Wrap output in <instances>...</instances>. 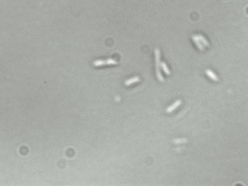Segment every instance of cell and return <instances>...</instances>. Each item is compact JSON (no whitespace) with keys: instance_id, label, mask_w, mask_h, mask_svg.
<instances>
[{"instance_id":"cell-2","label":"cell","mask_w":248,"mask_h":186,"mask_svg":"<svg viewBox=\"0 0 248 186\" xmlns=\"http://www.w3.org/2000/svg\"><path fill=\"white\" fill-rule=\"evenodd\" d=\"M181 104V100H176L173 105H171L170 106H169L167 108V113H171L173 112L174 110H175Z\"/></svg>"},{"instance_id":"cell-6","label":"cell","mask_w":248,"mask_h":186,"mask_svg":"<svg viewBox=\"0 0 248 186\" xmlns=\"http://www.w3.org/2000/svg\"><path fill=\"white\" fill-rule=\"evenodd\" d=\"M196 36H197V38H198V39L199 40V42H201V44H202L204 47H210L209 42H208L207 41V39H205L202 35L198 34V35H196Z\"/></svg>"},{"instance_id":"cell-8","label":"cell","mask_w":248,"mask_h":186,"mask_svg":"<svg viewBox=\"0 0 248 186\" xmlns=\"http://www.w3.org/2000/svg\"><path fill=\"white\" fill-rule=\"evenodd\" d=\"M106 65V61L103 60H97L93 62V65L94 66H102Z\"/></svg>"},{"instance_id":"cell-11","label":"cell","mask_w":248,"mask_h":186,"mask_svg":"<svg viewBox=\"0 0 248 186\" xmlns=\"http://www.w3.org/2000/svg\"><path fill=\"white\" fill-rule=\"evenodd\" d=\"M174 143H175V144H178V143H185V142H186V139H175V140H174Z\"/></svg>"},{"instance_id":"cell-9","label":"cell","mask_w":248,"mask_h":186,"mask_svg":"<svg viewBox=\"0 0 248 186\" xmlns=\"http://www.w3.org/2000/svg\"><path fill=\"white\" fill-rule=\"evenodd\" d=\"M106 61V65H116L118 64V62L112 58H108L107 60L105 61Z\"/></svg>"},{"instance_id":"cell-3","label":"cell","mask_w":248,"mask_h":186,"mask_svg":"<svg viewBox=\"0 0 248 186\" xmlns=\"http://www.w3.org/2000/svg\"><path fill=\"white\" fill-rule=\"evenodd\" d=\"M140 82V78L138 76H135V77L130 78V79L126 80L124 82V84L126 86H130V85L133 84H135L136 82Z\"/></svg>"},{"instance_id":"cell-10","label":"cell","mask_w":248,"mask_h":186,"mask_svg":"<svg viewBox=\"0 0 248 186\" xmlns=\"http://www.w3.org/2000/svg\"><path fill=\"white\" fill-rule=\"evenodd\" d=\"M156 74L157 79H158L159 80L160 82H163L164 81V77H163V76H162V73H161L160 71H156Z\"/></svg>"},{"instance_id":"cell-1","label":"cell","mask_w":248,"mask_h":186,"mask_svg":"<svg viewBox=\"0 0 248 186\" xmlns=\"http://www.w3.org/2000/svg\"><path fill=\"white\" fill-rule=\"evenodd\" d=\"M154 55H155V65H156V71H160V52L159 49L154 50Z\"/></svg>"},{"instance_id":"cell-7","label":"cell","mask_w":248,"mask_h":186,"mask_svg":"<svg viewBox=\"0 0 248 186\" xmlns=\"http://www.w3.org/2000/svg\"><path fill=\"white\" fill-rule=\"evenodd\" d=\"M160 66L162 68V69L164 71V72L167 74V75H170V71L168 68L167 64L164 62H160Z\"/></svg>"},{"instance_id":"cell-5","label":"cell","mask_w":248,"mask_h":186,"mask_svg":"<svg viewBox=\"0 0 248 186\" xmlns=\"http://www.w3.org/2000/svg\"><path fill=\"white\" fill-rule=\"evenodd\" d=\"M192 40L194 41V44L196 45V47H197L198 48H199V50H202V51H203V50H204V46L201 44V42H199V40L198 39V38H197L196 35H193V36H192Z\"/></svg>"},{"instance_id":"cell-4","label":"cell","mask_w":248,"mask_h":186,"mask_svg":"<svg viewBox=\"0 0 248 186\" xmlns=\"http://www.w3.org/2000/svg\"><path fill=\"white\" fill-rule=\"evenodd\" d=\"M205 73H206V74H207L208 76H209V77L210 78V79H211L212 80H213V81H215V82H217L218 80H219V79H218L217 76H216V74H215L213 71H212L210 69H207V70L205 71Z\"/></svg>"}]
</instances>
